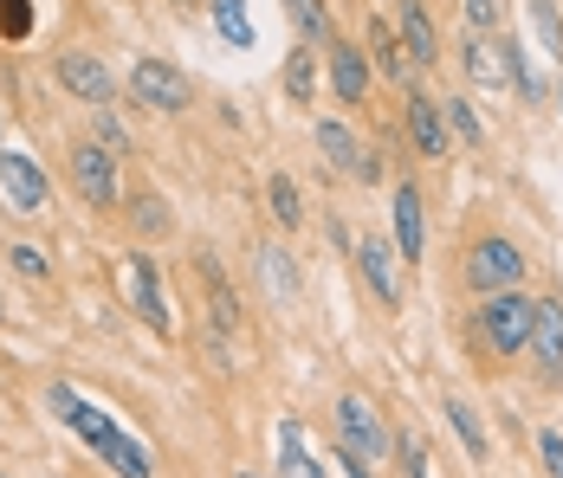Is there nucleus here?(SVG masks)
I'll use <instances>...</instances> for the list:
<instances>
[{"mask_svg":"<svg viewBox=\"0 0 563 478\" xmlns=\"http://www.w3.org/2000/svg\"><path fill=\"white\" fill-rule=\"evenodd\" d=\"M408 136H415V149H421L428 162L448 156V116L434 110L428 91H415V85H408Z\"/></svg>","mask_w":563,"mask_h":478,"instance_id":"9b49d317","label":"nucleus"},{"mask_svg":"<svg viewBox=\"0 0 563 478\" xmlns=\"http://www.w3.org/2000/svg\"><path fill=\"white\" fill-rule=\"evenodd\" d=\"M318 149L331 156V168H343V175H356V181H376L383 168H376V156L343 130V123H318Z\"/></svg>","mask_w":563,"mask_h":478,"instance_id":"ddd939ff","label":"nucleus"},{"mask_svg":"<svg viewBox=\"0 0 563 478\" xmlns=\"http://www.w3.org/2000/svg\"><path fill=\"white\" fill-rule=\"evenodd\" d=\"M395 446H401V466H408V478H434V459H428V446H421L415 433H401Z\"/></svg>","mask_w":563,"mask_h":478,"instance_id":"c85d7f7f","label":"nucleus"},{"mask_svg":"<svg viewBox=\"0 0 563 478\" xmlns=\"http://www.w3.org/2000/svg\"><path fill=\"white\" fill-rule=\"evenodd\" d=\"M531 356L558 375L563 369V304L558 298H538V318H531Z\"/></svg>","mask_w":563,"mask_h":478,"instance_id":"f3484780","label":"nucleus"},{"mask_svg":"<svg viewBox=\"0 0 563 478\" xmlns=\"http://www.w3.org/2000/svg\"><path fill=\"white\" fill-rule=\"evenodd\" d=\"M246 478H253V473H246Z\"/></svg>","mask_w":563,"mask_h":478,"instance_id":"e433bc0d","label":"nucleus"},{"mask_svg":"<svg viewBox=\"0 0 563 478\" xmlns=\"http://www.w3.org/2000/svg\"><path fill=\"white\" fill-rule=\"evenodd\" d=\"M130 220H136V233H150V240H163V233L175 226V220H169V201H163V194H150V188L130 201Z\"/></svg>","mask_w":563,"mask_h":478,"instance_id":"393cba45","label":"nucleus"},{"mask_svg":"<svg viewBox=\"0 0 563 478\" xmlns=\"http://www.w3.org/2000/svg\"><path fill=\"white\" fill-rule=\"evenodd\" d=\"M331 85H338L343 104H363V91H369V53H356L350 40H331Z\"/></svg>","mask_w":563,"mask_h":478,"instance_id":"dca6fc26","label":"nucleus"},{"mask_svg":"<svg viewBox=\"0 0 563 478\" xmlns=\"http://www.w3.org/2000/svg\"><path fill=\"white\" fill-rule=\"evenodd\" d=\"M71 188L85 208H117V156L104 143H78L71 149Z\"/></svg>","mask_w":563,"mask_h":478,"instance_id":"0eeeda50","label":"nucleus"},{"mask_svg":"<svg viewBox=\"0 0 563 478\" xmlns=\"http://www.w3.org/2000/svg\"><path fill=\"white\" fill-rule=\"evenodd\" d=\"M538 453H544V473L563 478V426H544L538 433Z\"/></svg>","mask_w":563,"mask_h":478,"instance_id":"7c9ffc66","label":"nucleus"},{"mask_svg":"<svg viewBox=\"0 0 563 478\" xmlns=\"http://www.w3.org/2000/svg\"><path fill=\"white\" fill-rule=\"evenodd\" d=\"M518 278H525V253H518L511 240H479V246H473V259H466V285H473V291L493 298V291H511Z\"/></svg>","mask_w":563,"mask_h":478,"instance_id":"6e6552de","label":"nucleus"},{"mask_svg":"<svg viewBox=\"0 0 563 478\" xmlns=\"http://www.w3.org/2000/svg\"><path fill=\"white\" fill-rule=\"evenodd\" d=\"M389 220H395V253H401V259L415 266V259H421V194H415L408 181L395 188V201H389Z\"/></svg>","mask_w":563,"mask_h":478,"instance_id":"a211bd4d","label":"nucleus"},{"mask_svg":"<svg viewBox=\"0 0 563 478\" xmlns=\"http://www.w3.org/2000/svg\"><path fill=\"white\" fill-rule=\"evenodd\" d=\"M343 473H350V478H369V466H363V459H356V453L343 446Z\"/></svg>","mask_w":563,"mask_h":478,"instance_id":"f704fd0d","label":"nucleus"},{"mask_svg":"<svg viewBox=\"0 0 563 478\" xmlns=\"http://www.w3.org/2000/svg\"><path fill=\"white\" fill-rule=\"evenodd\" d=\"M266 194H273L279 226H298V220H305V208H298V181H291V175H273V188H266Z\"/></svg>","mask_w":563,"mask_h":478,"instance_id":"bb28decb","label":"nucleus"},{"mask_svg":"<svg viewBox=\"0 0 563 478\" xmlns=\"http://www.w3.org/2000/svg\"><path fill=\"white\" fill-rule=\"evenodd\" d=\"M531 26H538V40H544V53L563 58V20L551 0H531Z\"/></svg>","mask_w":563,"mask_h":478,"instance_id":"a878e982","label":"nucleus"},{"mask_svg":"<svg viewBox=\"0 0 563 478\" xmlns=\"http://www.w3.org/2000/svg\"><path fill=\"white\" fill-rule=\"evenodd\" d=\"M46 401H53L58 421H65L78 440H85V446H91V453H98V466H111L117 478H156V453H150L136 433H123V426H117L98 401H78L65 381H53V388H46Z\"/></svg>","mask_w":563,"mask_h":478,"instance_id":"f257e3e1","label":"nucleus"},{"mask_svg":"<svg viewBox=\"0 0 563 478\" xmlns=\"http://www.w3.org/2000/svg\"><path fill=\"white\" fill-rule=\"evenodd\" d=\"M279 473L285 478H324V473H318V459L305 453V433H298L291 421L279 426Z\"/></svg>","mask_w":563,"mask_h":478,"instance_id":"412c9836","label":"nucleus"},{"mask_svg":"<svg viewBox=\"0 0 563 478\" xmlns=\"http://www.w3.org/2000/svg\"><path fill=\"white\" fill-rule=\"evenodd\" d=\"M356 266H363L369 291H376L383 304H401V253H395V240L363 233V240H356Z\"/></svg>","mask_w":563,"mask_h":478,"instance_id":"9d476101","label":"nucleus"},{"mask_svg":"<svg viewBox=\"0 0 563 478\" xmlns=\"http://www.w3.org/2000/svg\"><path fill=\"white\" fill-rule=\"evenodd\" d=\"M285 13H291V26H298L311 46H331V13H324V0H285Z\"/></svg>","mask_w":563,"mask_h":478,"instance_id":"5701e85b","label":"nucleus"},{"mask_svg":"<svg viewBox=\"0 0 563 478\" xmlns=\"http://www.w3.org/2000/svg\"><path fill=\"white\" fill-rule=\"evenodd\" d=\"M130 98L143 110L175 116V110L195 104V85H188V71H175L169 58H136V65H130Z\"/></svg>","mask_w":563,"mask_h":478,"instance_id":"20e7f679","label":"nucleus"},{"mask_svg":"<svg viewBox=\"0 0 563 478\" xmlns=\"http://www.w3.org/2000/svg\"><path fill=\"white\" fill-rule=\"evenodd\" d=\"M260 259H266V271H273L279 298H291V291H298V278H291V253H279V246H273V253H260Z\"/></svg>","mask_w":563,"mask_h":478,"instance_id":"2f4dec72","label":"nucleus"},{"mask_svg":"<svg viewBox=\"0 0 563 478\" xmlns=\"http://www.w3.org/2000/svg\"><path fill=\"white\" fill-rule=\"evenodd\" d=\"M58 85H65L78 104H98V110L117 98V78L98 53H58Z\"/></svg>","mask_w":563,"mask_h":478,"instance_id":"1a4fd4ad","label":"nucleus"},{"mask_svg":"<svg viewBox=\"0 0 563 478\" xmlns=\"http://www.w3.org/2000/svg\"><path fill=\"white\" fill-rule=\"evenodd\" d=\"M311 91H318V58L298 46V53L285 58V98L291 104H311Z\"/></svg>","mask_w":563,"mask_h":478,"instance_id":"b1692460","label":"nucleus"},{"mask_svg":"<svg viewBox=\"0 0 563 478\" xmlns=\"http://www.w3.org/2000/svg\"><path fill=\"white\" fill-rule=\"evenodd\" d=\"M7 259H13V271H20V278H46V253H40V246H13Z\"/></svg>","mask_w":563,"mask_h":478,"instance_id":"473e14b6","label":"nucleus"},{"mask_svg":"<svg viewBox=\"0 0 563 478\" xmlns=\"http://www.w3.org/2000/svg\"><path fill=\"white\" fill-rule=\"evenodd\" d=\"M531 318H538V304L511 285V291H493L486 304H479V330H486V343L499 349V356H518V349H531Z\"/></svg>","mask_w":563,"mask_h":478,"instance_id":"f03ea898","label":"nucleus"},{"mask_svg":"<svg viewBox=\"0 0 563 478\" xmlns=\"http://www.w3.org/2000/svg\"><path fill=\"white\" fill-rule=\"evenodd\" d=\"M181 7H188V0H181Z\"/></svg>","mask_w":563,"mask_h":478,"instance_id":"c9c22d12","label":"nucleus"},{"mask_svg":"<svg viewBox=\"0 0 563 478\" xmlns=\"http://www.w3.org/2000/svg\"><path fill=\"white\" fill-rule=\"evenodd\" d=\"M460 7H466L473 33H493V26H499V0H460Z\"/></svg>","mask_w":563,"mask_h":478,"instance_id":"72a5a7b5","label":"nucleus"},{"mask_svg":"<svg viewBox=\"0 0 563 478\" xmlns=\"http://www.w3.org/2000/svg\"><path fill=\"white\" fill-rule=\"evenodd\" d=\"M395 33H401V46L415 65H434L441 58V40H434V20H428V7L421 0H401V13H395Z\"/></svg>","mask_w":563,"mask_h":478,"instance_id":"2eb2a0df","label":"nucleus"},{"mask_svg":"<svg viewBox=\"0 0 563 478\" xmlns=\"http://www.w3.org/2000/svg\"><path fill=\"white\" fill-rule=\"evenodd\" d=\"M369 58H376V71L408 91V46H401V33H389L383 20H369Z\"/></svg>","mask_w":563,"mask_h":478,"instance_id":"6ab92c4d","label":"nucleus"},{"mask_svg":"<svg viewBox=\"0 0 563 478\" xmlns=\"http://www.w3.org/2000/svg\"><path fill=\"white\" fill-rule=\"evenodd\" d=\"M117 278H123V298H130V311L150 323L156 336H169L175 318H169V291H163V271L150 253H130V259H117Z\"/></svg>","mask_w":563,"mask_h":478,"instance_id":"7ed1b4c3","label":"nucleus"},{"mask_svg":"<svg viewBox=\"0 0 563 478\" xmlns=\"http://www.w3.org/2000/svg\"><path fill=\"white\" fill-rule=\"evenodd\" d=\"M0 208L20 213V220H40V213L53 208L46 168H40L33 156H20V149H0Z\"/></svg>","mask_w":563,"mask_h":478,"instance_id":"39448f33","label":"nucleus"},{"mask_svg":"<svg viewBox=\"0 0 563 478\" xmlns=\"http://www.w3.org/2000/svg\"><path fill=\"white\" fill-rule=\"evenodd\" d=\"M466 78H473V85H486V91L511 85V46H506V40H493V33L466 40Z\"/></svg>","mask_w":563,"mask_h":478,"instance_id":"4468645a","label":"nucleus"},{"mask_svg":"<svg viewBox=\"0 0 563 478\" xmlns=\"http://www.w3.org/2000/svg\"><path fill=\"white\" fill-rule=\"evenodd\" d=\"M338 433L363 466H383V459H389V426L376 421V408H369L363 394H343L338 401Z\"/></svg>","mask_w":563,"mask_h":478,"instance_id":"423d86ee","label":"nucleus"},{"mask_svg":"<svg viewBox=\"0 0 563 478\" xmlns=\"http://www.w3.org/2000/svg\"><path fill=\"white\" fill-rule=\"evenodd\" d=\"M214 26H221L227 46H253V13H246V0H214Z\"/></svg>","mask_w":563,"mask_h":478,"instance_id":"4be33fe9","label":"nucleus"},{"mask_svg":"<svg viewBox=\"0 0 563 478\" xmlns=\"http://www.w3.org/2000/svg\"><path fill=\"white\" fill-rule=\"evenodd\" d=\"M448 426L460 433V446H466V459H493V440H486V426H479V408H466L460 394L448 401Z\"/></svg>","mask_w":563,"mask_h":478,"instance_id":"aec40b11","label":"nucleus"},{"mask_svg":"<svg viewBox=\"0 0 563 478\" xmlns=\"http://www.w3.org/2000/svg\"><path fill=\"white\" fill-rule=\"evenodd\" d=\"M195 278H201V285H208V318H214V330H221V336H240V298H233V285H227V271H221V259H208V253H201V259H195Z\"/></svg>","mask_w":563,"mask_h":478,"instance_id":"f8f14e48","label":"nucleus"},{"mask_svg":"<svg viewBox=\"0 0 563 478\" xmlns=\"http://www.w3.org/2000/svg\"><path fill=\"white\" fill-rule=\"evenodd\" d=\"M448 130H453V136H466V143H479V136H486V130H479V116H473V104H460V98L448 104Z\"/></svg>","mask_w":563,"mask_h":478,"instance_id":"c756f323","label":"nucleus"},{"mask_svg":"<svg viewBox=\"0 0 563 478\" xmlns=\"http://www.w3.org/2000/svg\"><path fill=\"white\" fill-rule=\"evenodd\" d=\"M33 26V7L26 0H0V40H26Z\"/></svg>","mask_w":563,"mask_h":478,"instance_id":"cd10ccee","label":"nucleus"}]
</instances>
